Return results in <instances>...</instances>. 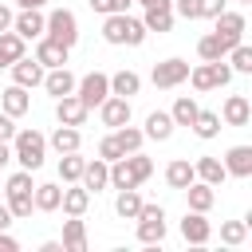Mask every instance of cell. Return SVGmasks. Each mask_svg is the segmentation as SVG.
<instances>
[{
	"instance_id": "cell-1",
	"label": "cell",
	"mask_w": 252,
	"mask_h": 252,
	"mask_svg": "<svg viewBox=\"0 0 252 252\" xmlns=\"http://www.w3.org/2000/svg\"><path fill=\"white\" fill-rule=\"evenodd\" d=\"M47 158V138L35 130V126H24L12 134V161H20V169H39Z\"/></svg>"
},
{
	"instance_id": "cell-2",
	"label": "cell",
	"mask_w": 252,
	"mask_h": 252,
	"mask_svg": "<svg viewBox=\"0 0 252 252\" xmlns=\"http://www.w3.org/2000/svg\"><path fill=\"white\" fill-rule=\"evenodd\" d=\"M146 24L142 20H134V16H126V12H114V16H106L102 20V39L106 43H114V47H142L146 43Z\"/></svg>"
},
{
	"instance_id": "cell-3",
	"label": "cell",
	"mask_w": 252,
	"mask_h": 252,
	"mask_svg": "<svg viewBox=\"0 0 252 252\" xmlns=\"http://www.w3.org/2000/svg\"><path fill=\"white\" fill-rule=\"evenodd\" d=\"M43 35H51L63 47H75L79 43V20H75V12L71 8H51L47 24H43Z\"/></svg>"
},
{
	"instance_id": "cell-4",
	"label": "cell",
	"mask_w": 252,
	"mask_h": 252,
	"mask_svg": "<svg viewBox=\"0 0 252 252\" xmlns=\"http://www.w3.org/2000/svg\"><path fill=\"white\" fill-rule=\"evenodd\" d=\"M189 83H193V91H217V87H228V83H232V67H228L224 59L197 63V67H189Z\"/></svg>"
},
{
	"instance_id": "cell-5",
	"label": "cell",
	"mask_w": 252,
	"mask_h": 252,
	"mask_svg": "<svg viewBox=\"0 0 252 252\" xmlns=\"http://www.w3.org/2000/svg\"><path fill=\"white\" fill-rule=\"evenodd\" d=\"M134 220H138V240L142 244H161L165 240V209L161 205H146L142 201Z\"/></svg>"
},
{
	"instance_id": "cell-6",
	"label": "cell",
	"mask_w": 252,
	"mask_h": 252,
	"mask_svg": "<svg viewBox=\"0 0 252 252\" xmlns=\"http://www.w3.org/2000/svg\"><path fill=\"white\" fill-rule=\"evenodd\" d=\"M75 94H79V102H83L87 110H94V106L110 94V75H102V71H87V75L75 83Z\"/></svg>"
},
{
	"instance_id": "cell-7",
	"label": "cell",
	"mask_w": 252,
	"mask_h": 252,
	"mask_svg": "<svg viewBox=\"0 0 252 252\" xmlns=\"http://www.w3.org/2000/svg\"><path fill=\"white\" fill-rule=\"evenodd\" d=\"M189 79V63L185 59H161V63H154V71H150V83L158 87V91H173V87H181Z\"/></svg>"
},
{
	"instance_id": "cell-8",
	"label": "cell",
	"mask_w": 252,
	"mask_h": 252,
	"mask_svg": "<svg viewBox=\"0 0 252 252\" xmlns=\"http://www.w3.org/2000/svg\"><path fill=\"white\" fill-rule=\"evenodd\" d=\"M43 24H47L43 8H20V12L12 16V32H16L20 39H39V35H43Z\"/></svg>"
},
{
	"instance_id": "cell-9",
	"label": "cell",
	"mask_w": 252,
	"mask_h": 252,
	"mask_svg": "<svg viewBox=\"0 0 252 252\" xmlns=\"http://www.w3.org/2000/svg\"><path fill=\"white\" fill-rule=\"evenodd\" d=\"M67 55H71V47H63V43H55L51 35H39V43H35V63L43 67V71H51V67H67Z\"/></svg>"
},
{
	"instance_id": "cell-10",
	"label": "cell",
	"mask_w": 252,
	"mask_h": 252,
	"mask_svg": "<svg viewBox=\"0 0 252 252\" xmlns=\"http://www.w3.org/2000/svg\"><path fill=\"white\" fill-rule=\"evenodd\" d=\"M98 118H102V126H110V130L126 126V122H130V98H122V94H106V98L98 102Z\"/></svg>"
},
{
	"instance_id": "cell-11",
	"label": "cell",
	"mask_w": 252,
	"mask_h": 252,
	"mask_svg": "<svg viewBox=\"0 0 252 252\" xmlns=\"http://www.w3.org/2000/svg\"><path fill=\"white\" fill-rule=\"evenodd\" d=\"M87 114H91V110L79 102V94H63V98H55V122H59V126H83Z\"/></svg>"
},
{
	"instance_id": "cell-12",
	"label": "cell",
	"mask_w": 252,
	"mask_h": 252,
	"mask_svg": "<svg viewBox=\"0 0 252 252\" xmlns=\"http://www.w3.org/2000/svg\"><path fill=\"white\" fill-rule=\"evenodd\" d=\"M75 83H79V79H75L67 67H51V71H43V83H39V87H43L51 98H63V94H75Z\"/></svg>"
},
{
	"instance_id": "cell-13",
	"label": "cell",
	"mask_w": 252,
	"mask_h": 252,
	"mask_svg": "<svg viewBox=\"0 0 252 252\" xmlns=\"http://www.w3.org/2000/svg\"><path fill=\"white\" fill-rule=\"evenodd\" d=\"M181 236H185V244H209L213 240V224L205 220V213H185V220H181Z\"/></svg>"
},
{
	"instance_id": "cell-14",
	"label": "cell",
	"mask_w": 252,
	"mask_h": 252,
	"mask_svg": "<svg viewBox=\"0 0 252 252\" xmlns=\"http://www.w3.org/2000/svg\"><path fill=\"white\" fill-rule=\"evenodd\" d=\"M248 118H252V102L244 94H228L220 106V122L224 126H248Z\"/></svg>"
},
{
	"instance_id": "cell-15",
	"label": "cell",
	"mask_w": 252,
	"mask_h": 252,
	"mask_svg": "<svg viewBox=\"0 0 252 252\" xmlns=\"http://www.w3.org/2000/svg\"><path fill=\"white\" fill-rule=\"evenodd\" d=\"M79 185H83L87 193H98V189H106V185H110V161H102V158L87 161V165H83V177H79Z\"/></svg>"
},
{
	"instance_id": "cell-16",
	"label": "cell",
	"mask_w": 252,
	"mask_h": 252,
	"mask_svg": "<svg viewBox=\"0 0 252 252\" xmlns=\"http://www.w3.org/2000/svg\"><path fill=\"white\" fill-rule=\"evenodd\" d=\"M8 71H12V83H16V87H28V91H32V87H39V83H43V67H39L35 59H28V55H24V59H16Z\"/></svg>"
},
{
	"instance_id": "cell-17",
	"label": "cell",
	"mask_w": 252,
	"mask_h": 252,
	"mask_svg": "<svg viewBox=\"0 0 252 252\" xmlns=\"http://www.w3.org/2000/svg\"><path fill=\"white\" fill-rule=\"evenodd\" d=\"M0 110L4 114H12V118H24L28 110H32V94H28V87H8L4 94H0Z\"/></svg>"
},
{
	"instance_id": "cell-18",
	"label": "cell",
	"mask_w": 252,
	"mask_h": 252,
	"mask_svg": "<svg viewBox=\"0 0 252 252\" xmlns=\"http://www.w3.org/2000/svg\"><path fill=\"white\" fill-rule=\"evenodd\" d=\"M224 173L228 177H252V146H232L224 154Z\"/></svg>"
},
{
	"instance_id": "cell-19",
	"label": "cell",
	"mask_w": 252,
	"mask_h": 252,
	"mask_svg": "<svg viewBox=\"0 0 252 252\" xmlns=\"http://www.w3.org/2000/svg\"><path fill=\"white\" fill-rule=\"evenodd\" d=\"M59 209H63L67 217H83V213L91 209V193H87L79 181H71V185L63 189V197H59Z\"/></svg>"
},
{
	"instance_id": "cell-20",
	"label": "cell",
	"mask_w": 252,
	"mask_h": 252,
	"mask_svg": "<svg viewBox=\"0 0 252 252\" xmlns=\"http://www.w3.org/2000/svg\"><path fill=\"white\" fill-rule=\"evenodd\" d=\"M244 28H248V24H244V16H240V12H228V8H224L217 20H213V32H217V35H224L228 43H240Z\"/></svg>"
},
{
	"instance_id": "cell-21",
	"label": "cell",
	"mask_w": 252,
	"mask_h": 252,
	"mask_svg": "<svg viewBox=\"0 0 252 252\" xmlns=\"http://www.w3.org/2000/svg\"><path fill=\"white\" fill-rule=\"evenodd\" d=\"M181 193H185V201H189L193 213H209V209L217 205V193H213V185H205V181H189Z\"/></svg>"
},
{
	"instance_id": "cell-22",
	"label": "cell",
	"mask_w": 252,
	"mask_h": 252,
	"mask_svg": "<svg viewBox=\"0 0 252 252\" xmlns=\"http://www.w3.org/2000/svg\"><path fill=\"white\" fill-rule=\"evenodd\" d=\"M232 47H236V43H228V39H224V35H217V32H209V35H201V39H197V55H201L205 63L224 59Z\"/></svg>"
},
{
	"instance_id": "cell-23",
	"label": "cell",
	"mask_w": 252,
	"mask_h": 252,
	"mask_svg": "<svg viewBox=\"0 0 252 252\" xmlns=\"http://www.w3.org/2000/svg\"><path fill=\"white\" fill-rule=\"evenodd\" d=\"M193 173H197V181H205V185H213V189L228 177V173H224V161H220V158H209V154L193 161Z\"/></svg>"
},
{
	"instance_id": "cell-24",
	"label": "cell",
	"mask_w": 252,
	"mask_h": 252,
	"mask_svg": "<svg viewBox=\"0 0 252 252\" xmlns=\"http://www.w3.org/2000/svg\"><path fill=\"white\" fill-rule=\"evenodd\" d=\"M63 252H87V224H83V217H67L63 220Z\"/></svg>"
},
{
	"instance_id": "cell-25",
	"label": "cell",
	"mask_w": 252,
	"mask_h": 252,
	"mask_svg": "<svg viewBox=\"0 0 252 252\" xmlns=\"http://www.w3.org/2000/svg\"><path fill=\"white\" fill-rule=\"evenodd\" d=\"M189 181H197L193 161H189V158H173V161L165 165V185H169V189H185Z\"/></svg>"
},
{
	"instance_id": "cell-26",
	"label": "cell",
	"mask_w": 252,
	"mask_h": 252,
	"mask_svg": "<svg viewBox=\"0 0 252 252\" xmlns=\"http://www.w3.org/2000/svg\"><path fill=\"white\" fill-rule=\"evenodd\" d=\"M146 138H154V142H165L169 134H173V118H169V110H150L146 114V130H142Z\"/></svg>"
},
{
	"instance_id": "cell-27",
	"label": "cell",
	"mask_w": 252,
	"mask_h": 252,
	"mask_svg": "<svg viewBox=\"0 0 252 252\" xmlns=\"http://www.w3.org/2000/svg\"><path fill=\"white\" fill-rule=\"evenodd\" d=\"M47 146L55 154H71V150L83 146V134H79V126H55V134L47 138Z\"/></svg>"
},
{
	"instance_id": "cell-28",
	"label": "cell",
	"mask_w": 252,
	"mask_h": 252,
	"mask_svg": "<svg viewBox=\"0 0 252 252\" xmlns=\"http://www.w3.org/2000/svg\"><path fill=\"white\" fill-rule=\"evenodd\" d=\"M138 91H142V75H138V71H114V75H110V94L134 98Z\"/></svg>"
},
{
	"instance_id": "cell-29",
	"label": "cell",
	"mask_w": 252,
	"mask_h": 252,
	"mask_svg": "<svg viewBox=\"0 0 252 252\" xmlns=\"http://www.w3.org/2000/svg\"><path fill=\"white\" fill-rule=\"evenodd\" d=\"M59 197H63V189H59L55 181H47V185H35V189H32V201H35V209H39V213H55V209H59Z\"/></svg>"
},
{
	"instance_id": "cell-30",
	"label": "cell",
	"mask_w": 252,
	"mask_h": 252,
	"mask_svg": "<svg viewBox=\"0 0 252 252\" xmlns=\"http://www.w3.org/2000/svg\"><path fill=\"white\" fill-rule=\"evenodd\" d=\"M197 98L193 94H177V102H173V110H169V118H173V126H193V118H197Z\"/></svg>"
},
{
	"instance_id": "cell-31",
	"label": "cell",
	"mask_w": 252,
	"mask_h": 252,
	"mask_svg": "<svg viewBox=\"0 0 252 252\" xmlns=\"http://www.w3.org/2000/svg\"><path fill=\"white\" fill-rule=\"evenodd\" d=\"M138 209H142V193H138V189H118V197H114V213H118L122 220H134Z\"/></svg>"
},
{
	"instance_id": "cell-32",
	"label": "cell",
	"mask_w": 252,
	"mask_h": 252,
	"mask_svg": "<svg viewBox=\"0 0 252 252\" xmlns=\"http://www.w3.org/2000/svg\"><path fill=\"white\" fill-rule=\"evenodd\" d=\"M0 55H4V59H8V67H12L16 59H24V55H28V39H20L12 28H8V32H0Z\"/></svg>"
},
{
	"instance_id": "cell-33",
	"label": "cell",
	"mask_w": 252,
	"mask_h": 252,
	"mask_svg": "<svg viewBox=\"0 0 252 252\" xmlns=\"http://www.w3.org/2000/svg\"><path fill=\"white\" fill-rule=\"evenodd\" d=\"M193 134L205 138V142L217 138V134H220V114H217V110H197V118H193Z\"/></svg>"
},
{
	"instance_id": "cell-34",
	"label": "cell",
	"mask_w": 252,
	"mask_h": 252,
	"mask_svg": "<svg viewBox=\"0 0 252 252\" xmlns=\"http://www.w3.org/2000/svg\"><path fill=\"white\" fill-rule=\"evenodd\" d=\"M110 138L118 142V150H122V154H134V150H142V142H146V134H142L138 126H130V122H126V126H118Z\"/></svg>"
},
{
	"instance_id": "cell-35",
	"label": "cell",
	"mask_w": 252,
	"mask_h": 252,
	"mask_svg": "<svg viewBox=\"0 0 252 252\" xmlns=\"http://www.w3.org/2000/svg\"><path fill=\"white\" fill-rule=\"evenodd\" d=\"M83 165H87V158H79V150H71V154H59V177H63L67 185L83 177Z\"/></svg>"
},
{
	"instance_id": "cell-36",
	"label": "cell",
	"mask_w": 252,
	"mask_h": 252,
	"mask_svg": "<svg viewBox=\"0 0 252 252\" xmlns=\"http://www.w3.org/2000/svg\"><path fill=\"white\" fill-rule=\"evenodd\" d=\"M110 189H138V181H134V173H130L126 154H122L118 161H110Z\"/></svg>"
},
{
	"instance_id": "cell-37",
	"label": "cell",
	"mask_w": 252,
	"mask_h": 252,
	"mask_svg": "<svg viewBox=\"0 0 252 252\" xmlns=\"http://www.w3.org/2000/svg\"><path fill=\"white\" fill-rule=\"evenodd\" d=\"M142 24H146V32H169L173 28V8H146Z\"/></svg>"
},
{
	"instance_id": "cell-38",
	"label": "cell",
	"mask_w": 252,
	"mask_h": 252,
	"mask_svg": "<svg viewBox=\"0 0 252 252\" xmlns=\"http://www.w3.org/2000/svg\"><path fill=\"white\" fill-rule=\"evenodd\" d=\"M224 59H228L232 75H252V47H248V43H236Z\"/></svg>"
},
{
	"instance_id": "cell-39",
	"label": "cell",
	"mask_w": 252,
	"mask_h": 252,
	"mask_svg": "<svg viewBox=\"0 0 252 252\" xmlns=\"http://www.w3.org/2000/svg\"><path fill=\"white\" fill-rule=\"evenodd\" d=\"M244 240H248V220H224V224H220V244L236 248V244H244Z\"/></svg>"
},
{
	"instance_id": "cell-40",
	"label": "cell",
	"mask_w": 252,
	"mask_h": 252,
	"mask_svg": "<svg viewBox=\"0 0 252 252\" xmlns=\"http://www.w3.org/2000/svg\"><path fill=\"white\" fill-rule=\"evenodd\" d=\"M126 161H130V173H134V181H138V185H142V181H146V177L154 173V161H150V158H146L142 150L126 154Z\"/></svg>"
},
{
	"instance_id": "cell-41",
	"label": "cell",
	"mask_w": 252,
	"mask_h": 252,
	"mask_svg": "<svg viewBox=\"0 0 252 252\" xmlns=\"http://www.w3.org/2000/svg\"><path fill=\"white\" fill-rule=\"evenodd\" d=\"M8 213L12 217H32V209H35V201H32V193H8Z\"/></svg>"
},
{
	"instance_id": "cell-42",
	"label": "cell",
	"mask_w": 252,
	"mask_h": 252,
	"mask_svg": "<svg viewBox=\"0 0 252 252\" xmlns=\"http://www.w3.org/2000/svg\"><path fill=\"white\" fill-rule=\"evenodd\" d=\"M32 169H16L8 181H4V193H32Z\"/></svg>"
},
{
	"instance_id": "cell-43",
	"label": "cell",
	"mask_w": 252,
	"mask_h": 252,
	"mask_svg": "<svg viewBox=\"0 0 252 252\" xmlns=\"http://www.w3.org/2000/svg\"><path fill=\"white\" fill-rule=\"evenodd\" d=\"M173 12L181 20H201L205 16V0H173Z\"/></svg>"
},
{
	"instance_id": "cell-44",
	"label": "cell",
	"mask_w": 252,
	"mask_h": 252,
	"mask_svg": "<svg viewBox=\"0 0 252 252\" xmlns=\"http://www.w3.org/2000/svg\"><path fill=\"white\" fill-rule=\"evenodd\" d=\"M91 4V12H98V16H114V12H126L134 0H87Z\"/></svg>"
},
{
	"instance_id": "cell-45",
	"label": "cell",
	"mask_w": 252,
	"mask_h": 252,
	"mask_svg": "<svg viewBox=\"0 0 252 252\" xmlns=\"http://www.w3.org/2000/svg\"><path fill=\"white\" fill-rule=\"evenodd\" d=\"M98 158H102V161H118V158H122V150H118V142H114L110 134L98 142Z\"/></svg>"
},
{
	"instance_id": "cell-46",
	"label": "cell",
	"mask_w": 252,
	"mask_h": 252,
	"mask_svg": "<svg viewBox=\"0 0 252 252\" xmlns=\"http://www.w3.org/2000/svg\"><path fill=\"white\" fill-rule=\"evenodd\" d=\"M12 134H16V118L0 110V142H12Z\"/></svg>"
},
{
	"instance_id": "cell-47",
	"label": "cell",
	"mask_w": 252,
	"mask_h": 252,
	"mask_svg": "<svg viewBox=\"0 0 252 252\" xmlns=\"http://www.w3.org/2000/svg\"><path fill=\"white\" fill-rule=\"evenodd\" d=\"M224 8H228V0H205V16L201 20H217Z\"/></svg>"
},
{
	"instance_id": "cell-48",
	"label": "cell",
	"mask_w": 252,
	"mask_h": 252,
	"mask_svg": "<svg viewBox=\"0 0 252 252\" xmlns=\"http://www.w3.org/2000/svg\"><path fill=\"white\" fill-rule=\"evenodd\" d=\"M0 252H20V240L8 236V228H0Z\"/></svg>"
},
{
	"instance_id": "cell-49",
	"label": "cell",
	"mask_w": 252,
	"mask_h": 252,
	"mask_svg": "<svg viewBox=\"0 0 252 252\" xmlns=\"http://www.w3.org/2000/svg\"><path fill=\"white\" fill-rule=\"evenodd\" d=\"M12 16H16V12H12L8 4H0V32H8V28H12Z\"/></svg>"
},
{
	"instance_id": "cell-50",
	"label": "cell",
	"mask_w": 252,
	"mask_h": 252,
	"mask_svg": "<svg viewBox=\"0 0 252 252\" xmlns=\"http://www.w3.org/2000/svg\"><path fill=\"white\" fill-rule=\"evenodd\" d=\"M12 161V142H0V169Z\"/></svg>"
},
{
	"instance_id": "cell-51",
	"label": "cell",
	"mask_w": 252,
	"mask_h": 252,
	"mask_svg": "<svg viewBox=\"0 0 252 252\" xmlns=\"http://www.w3.org/2000/svg\"><path fill=\"white\" fill-rule=\"evenodd\" d=\"M39 252H63V240H43Z\"/></svg>"
},
{
	"instance_id": "cell-52",
	"label": "cell",
	"mask_w": 252,
	"mask_h": 252,
	"mask_svg": "<svg viewBox=\"0 0 252 252\" xmlns=\"http://www.w3.org/2000/svg\"><path fill=\"white\" fill-rule=\"evenodd\" d=\"M142 8H173V0H138Z\"/></svg>"
},
{
	"instance_id": "cell-53",
	"label": "cell",
	"mask_w": 252,
	"mask_h": 252,
	"mask_svg": "<svg viewBox=\"0 0 252 252\" xmlns=\"http://www.w3.org/2000/svg\"><path fill=\"white\" fill-rule=\"evenodd\" d=\"M12 220H16V217H12V213H8V205H0V228H8V224H12Z\"/></svg>"
},
{
	"instance_id": "cell-54",
	"label": "cell",
	"mask_w": 252,
	"mask_h": 252,
	"mask_svg": "<svg viewBox=\"0 0 252 252\" xmlns=\"http://www.w3.org/2000/svg\"><path fill=\"white\" fill-rule=\"evenodd\" d=\"M47 0H16V8H43Z\"/></svg>"
},
{
	"instance_id": "cell-55",
	"label": "cell",
	"mask_w": 252,
	"mask_h": 252,
	"mask_svg": "<svg viewBox=\"0 0 252 252\" xmlns=\"http://www.w3.org/2000/svg\"><path fill=\"white\" fill-rule=\"evenodd\" d=\"M4 67H8V59H4V55H0V71H4Z\"/></svg>"
},
{
	"instance_id": "cell-56",
	"label": "cell",
	"mask_w": 252,
	"mask_h": 252,
	"mask_svg": "<svg viewBox=\"0 0 252 252\" xmlns=\"http://www.w3.org/2000/svg\"><path fill=\"white\" fill-rule=\"evenodd\" d=\"M240 4H248V0H240Z\"/></svg>"
}]
</instances>
